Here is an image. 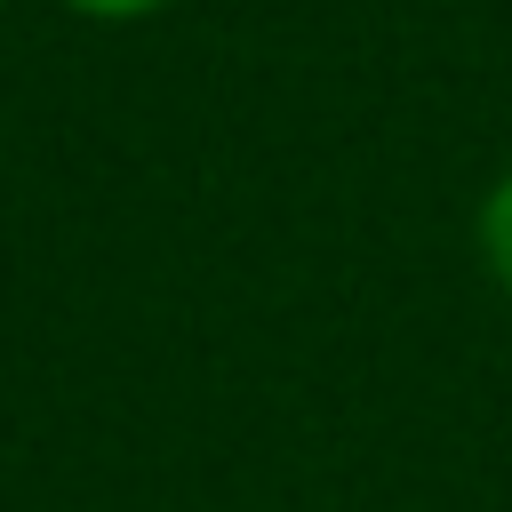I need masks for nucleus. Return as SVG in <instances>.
Here are the masks:
<instances>
[{"label":"nucleus","mask_w":512,"mask_h":512,"mask_svg":"<svg viewBox=\"0 0 512 512\" xmlns=\"http://www.w3.org/2000/svg\"><path fill=\"white\" fill-rule=\"evenodd\" d=\"M472 256H480V272L512 296V168H496L488 192L472 200Z\"/></svg>","instance_id":"f257e3e1"},{"label":"nucleus","mask_w":512,"mask_h":512,"mask_svg":"<svg viewBox=\"0 0 512 512\" xmlns=\"http://www.w3.org/2000/svg\"><path fill=\"white\" fill-rule=\"evenodd\" d=\"M64 16H80V24H152V16H168L176 0H56Z\"/></svg>","instance_id":"f03ea898"},{"label":"nucleus","mask_w":512,"mask_h":512,"mask_svg":"<svg viewBox=\"0 0 512 512\" xmlns=\"http://www.w3.org/2000/svg\"><path fill=\"white\" fill-rule=\"evenodd\" d=\"M8 8H16V0H0V16H8Z\"/></svg>","instance_id":"7ed1b4c3"}]
</instances>
